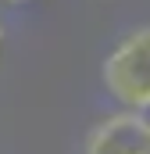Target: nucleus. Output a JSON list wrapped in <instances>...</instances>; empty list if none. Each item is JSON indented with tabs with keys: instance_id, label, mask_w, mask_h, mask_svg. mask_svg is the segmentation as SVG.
<instances>
[{
	"instance_id": "f257e3e1",
	"label": "nucleus",
	"mask_w": 150,
	"mask_h": 154,
	"mask_svg": "<svg viewBox=\"0 0 150 154\" xmlns=\"http://www.w3.org/2000/svg\"><path fill=\"white\" fill-rule=\"evenodd\" d=\"M100 82L118 108L150 111V22L129 29L100 65Z\"/></svg>"
},
{
	"instance_id": "f03ea898",
	"label": "nucleus",
	"mask_w": 150,
	"mask_h": 154,
	"mask_svg": "<svg viewBox=\"0 0 150 154\" xmlns=\"http://www.w3.org/2000/svg\"><path fill=\"white\" fill-rule=\"evenodd\" d=\"M82 154H150V115L118 108L97 118L82 140Z\"/></svg>"
},
{
	"instance_id": "7ed1b4c3",
	"label": "nucleus",
	"mask_w": 150,
	"mask_h": 154,
	"mask_svg": "<svg viewBox=\"0 0 150 154\" xmlns=\"http://www.w3.org/2000/svg\"><path fill=\"white\" fill-rule=\"evenodd\" d=\"M0 4H14L18 7V4H32V0H0Z\"/></svg>"
},
{
	"instance_id": "20e7f679",
	"label": "nucleus",
	"mask_w": 150,
	"mask_h": 154,
	"mask_svg": "<svg viewBox=\"0 0 150 154\" xmlns=\"http://www.w3.org/2000/svg\"><path fill=\"white\" fill-rule=\"evenodd\" d=\"M0 47H4V22H0Z\"/></svg>"
}]
</instances>
